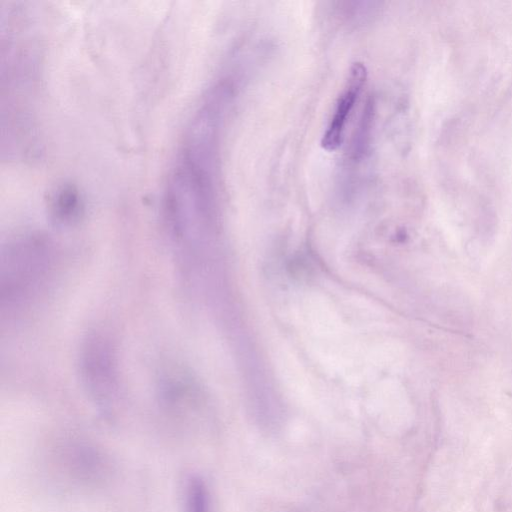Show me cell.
<instances>
[{
    "instance_id": "3957f363",
    "label": "cell",
    "mask_w": 512,
    "mask_h": 512,
    "mask_svg": "<svg viewBox=\"0 0 512 512\" xmlns=\"http://www.w3.org/2000/svg\"><path fill=\"white\" fill-rule=\"evenodd\" d=\"M367 79V69L361 62L352 64L345 87L340 94L332 118L321 139V147L332 152L344 141L347 121Z\"/></svg>"
},
{
    "instance_id": "6da1fadb",
    "label": "cell",
    "mask_w": 512,
    "mask_h": 512,
    "mask_svg": "<svg viewBox=\"0 0 512 512\" xmlns=\"http://www.w3.org/2000/svg\"><path fill=\"white\" fill-rule=\"evenodd\" d=\"M52 464L56 475L67 486L91 488L104 483L111 474L112 465L99 447L83 440L64 441L55 447Z\"/></svg>"
},
{
    "instance_id": "277c9868",
    "label": "cell",
    "mask_w": 512,
    "mask_h": 512,
    "mask_svg": "<svg viewBox=\"0 0 512 512\" xmlns=\"http://www.w3.org/2000/svg\"><path fill=\"white\" fill-rule=\"evenodd\" d=\"M179 503L181 512H213L210 487L198 472H186L180 482Z\"/></svg>"
},
{
    "instance_id": "7a4b0ae2",
    "label": "cell",
    "mask_w": 512,
    "mask_h": 512,
    "mask_svg": "<svg viewBox=\"0 0 512 512\" xmlns=\"http://www.w3.org/2000/svg\"><path fill=\"white\" fill-rule=\"evenodd\" d=\"M83 364L95 402L106 414H111L115 409L117 387L113 384V368L108 344L99 338L90 340L86 346Z\"/></svg>"
}]
</instances>
